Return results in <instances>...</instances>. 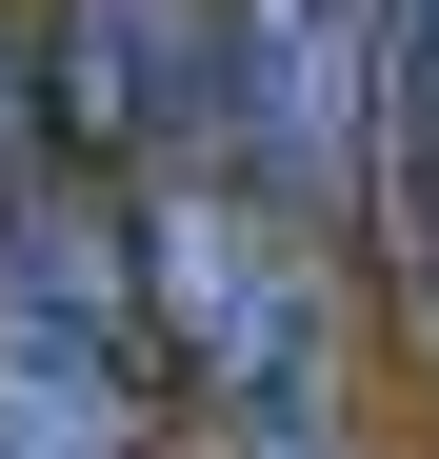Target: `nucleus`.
I'll use <instances>...</instances> for the list:
<instances>
[{
    "label": "nucleus",
    "mask_w": 439,
    "mask_h": 459,
    "mask_svg": "<svg viewBox=\"0 0 439 459\" xmlns=\"http://www.w3.org/2000/svg\"><path fill=\"white\" fill-rule=\"evenodd\" d=\"M160 299H140V220L21 180L0 200V459H140L160 420Z\"/></svg>",
    "instance_id": "f03ea898"
},
{
    "label": "nucleus",
    "mask_w": 439,
    "mask_h": 459,
    "mask_svg": "<svg viewBox=\"0 0 439 459\" xmlns=\"http://www.w3.org/2000/svg\"><path fill=\"white\" fill-rule=\"evenodd\" d=\"M140 299H160V340H180V400L240 439V459H340L320 240L240 160H160V180H140Z\"/></svg>",
    "instance_id": "f257e3e1"
},
{
    "label": "nucleus",
    "mask_w": 439,
    "mask_h": 459,
    "mask_svg": "<svg viewBox=\"0 0 439 459\" xmlns=\"http://www.w3.org/2000/svg\"><path fill=\"white\" fill-rule=\"evenodd\" d=\"M40 100H60V81H40V21H21V0H0V200L40 180Z\"/></svg>",
    "instance_id": "20e7f679"
},
{
    "label": "nucleus",
    "mask_w": 439,
    "mask_h": 459,
    "mask_svg": "<svg viewBox=\"0 0 439 459\" xmlns=\"http://www.w3.org/2000/svg\"><path fill=\"white\" fill-rule=\"evenodd\" d=\"M220 160L280 220H359L400 160V0H240L220 21Z\"/></svg>",
    "instance_id": "7ed1b4c3"
}]
</instances>
